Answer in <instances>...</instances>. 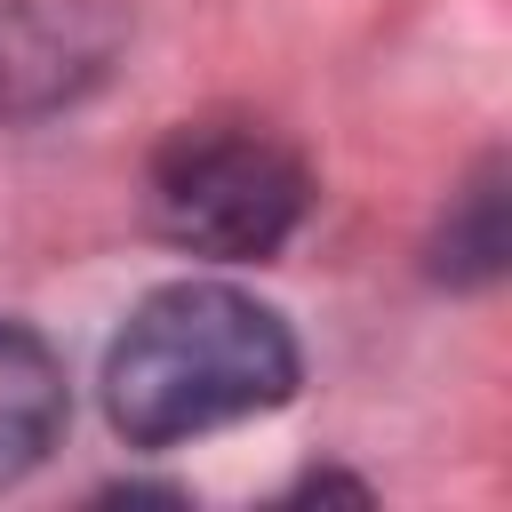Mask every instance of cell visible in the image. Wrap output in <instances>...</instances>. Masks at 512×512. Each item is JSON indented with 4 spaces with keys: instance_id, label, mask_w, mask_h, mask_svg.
<instances>
[{
    "instance_id": "6da1fadb",
    "label": "cell",
    "mask_w": 512,
    "mask_h": 512,
    "mask_svg": "<svg viewBox=\"0 0 512 512\" xmlns=\"http://www.w3.org/2000/svg\"><path fill=\"white\" fill-rule=\"evenodd\" d=\"M296 376L304 360L272 304L232 280H168L104 352V416L128 448H176L192 432L280 408Z\"/></svg>"
},
{
    "instance_id": "7a4b0ae2",
    "label": "cell",
    "mask_w": 512,
    "mask_h": 512,
    "mask_svg": "<svg viewBox=\"0 0 512 512\" xmlns=\"http://www.w3.org/2000/svg\"><path fill=\"white\" fill-rule=\"evenodd\" d=\"M144 208L160 240L216 256V264H256L288 248V232L312 208V168L256 120H184L144 176Z\"/></svg>"
},
{
    "instance_id": "3957f363",
    "label": "cell",
    "mask_w": 512,
    "mask_h": 512,
    "mask_svg": "<svg viewBox=\"0 0 512 512\" xmlns=\"http://www.w3.org/2000/svg\"><path fill=\"white\" fill-rule=\"evenodd\" d=\"M112 40L120 24L104 0H0V120L72 104L104 72Z\"/></svg>"
},
{
    "instance_id": "277c9868",
    "label": "cell",
    "mask_w": 512,
    "mask_h": 512,
    "mask_svg": "<svg viewBox=\"0 0 512 512\" xmlns=\"http://www.w3.org/2000/svg\"><path fill=\"white\" fill-rule=\"evenodd\" d=\"M64 416H72L64 360L24 320H0V488L48 464V448L64 440Z\"/></svg>"
},
{
    "instance_id": "5b68a950",
    "label": "cell",
    "mask_w": 512,
    "mask_h": 512,
    "mask_svg": "<svg viewBox=\"0 0 512 512\" xmlns=\"http://www.w3.org/2000/svg\"><path fill=\"white\" fill-rule=\"evenodd\" d=\"M432 272H440V280H456V288H472V280H496V272H504V168H496V160H488V168L464 184V200L448 208L440 248H432Z\"/></svg>"
}]
</instances>
